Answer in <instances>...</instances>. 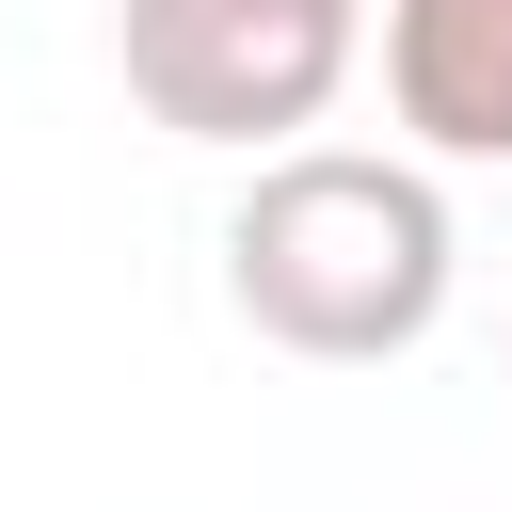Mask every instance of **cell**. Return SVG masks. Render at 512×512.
<instances>
[{
    "mask_svg": "<svg viewBox=\"0 0 512 512\" xmlns=\"http://www.w3.org/2000/svg\"><path fill=\"white\" fill-rule=\"evenodd\" d=\"M384 112L432 160H512V0H368Z\"/></svg>",
    "mask_w": 512,
    "mask_h": 512,
    "instance_id": "3957f363",
    "label": "cell"
},
{
    "mask_svg": "<svg viewBox=\"0 0 512 512\" xmlns=\"http://www.w3.org/2000/svg\"><path fill=\"white\" fill-rule=\"evenodd\" d=\"M128 96L176 144H288L336 112V80L368 64V0H128L112 16Z\"/></svg>",
    "mask_w": 512,
    "mask_h": 512,
    "instance_id": "7a4b0ae2",
    "label": "cell"
},
{
    "mask_svg": "<svg viewBox=\"0 0 512 512\" xmlns=\"http://www.w3.org/2000/svg\"><path fill=\"white\" fill-rule=\"evenodd\" d=\"M448 192L384 144H272L224 208V304L304 368H384L448 320Z\"/></svg>",
    "mask_w": 512,
    "mask_h": 512,
    "instance_id": "6da1fadb",
    "label": "cell"
}]
</instances>
